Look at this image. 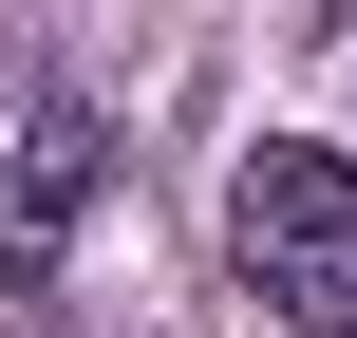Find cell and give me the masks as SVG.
<instances>
[{"label": "cell", "instance_id": "7a4b0ae2", "mask_svg": "<svg viewBox=\"0 0 357 338\" xmlns=\"http://www.w3.org/2000/svg\"><path fill=\"white\" fill-rule=\"evenodd\" d=\"M94 188H113V113H94V94H38L19 151H0V301L56 282V245L94 226Z\"/></svg>", "mask_w": 357, "mask_h": 338}, {"label": "cell", "instance_id": "6da1fadb", "mask_svg": "<svg viewBox=\"0 0 357 338\" xmlns=\"http://www.w3.org/2000/svg\"><path fill=\"white\" fill-rule=\"evenodd\" d=\"M226 245H245V282H264L282 320L357 338V151H245Z\"/></svg>", "mask_w": 357, "mask_h": 338}]
</instances>
